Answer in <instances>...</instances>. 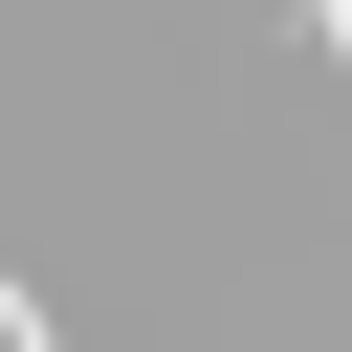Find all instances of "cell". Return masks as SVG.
<instances>
[{"instance_id": "cell-1", "label": "cell", "mask_w": 352, "mask_h": 352, "mask_svg": "<svg viewBox=\"0 0 352 352\" xmlns=\"http://www.w3.org/2000/svg\"><path fill=\"white\" fill-rule=\"evenodd\" d=\"M308 22H330V66H352V0H308Z\"/></svg>"}, {"instance_id": "cell-2", "label": "cell", "mask_w": 352, "mask_h": 352, "mask_svg": "<svg viewBox=\"0 0 352 352\" xmlns=\"http://www.w3.org/2000/svg\"><path fill=\"white\" fill-rule=\"evenodd\" d=\"M0 352H44V330H22V286H0Z\"/></svg>"}]
</instances>
